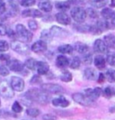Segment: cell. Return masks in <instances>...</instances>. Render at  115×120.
<instances>
[{"label": "cell", "mask_w": 115, "mask_h": 120, "mask_svg": "<svg viewBox=\"0 0 115 120\" xmlns=\"http://www.w3.org/2000/svg\"><path fill=\"white\" fill-rule=\"evenodd\" d=\"M24 17H42V13L38 9H26L22 12Z\"/></svg>", "instance_id": "9a60e30c"}, {"label": "cell", "mask_w": 115, "mask_h": 120, "mask_svg": "<svg viewBox=\"0 0 115 120\" xmlns=\"http://www.w3.org/2000/svg\"><path fill=\"white\" fill-rule=\"evenodd\" d=\"M106 61L111 66H115V52H111L107 54Z\"/></svg>", "instance_id": "d590c367"}, {"label": "cell", "mask_w": 115, "mask_h": 120, "mask_svg": "<svg viewBox=\"0 0 115 120\" xmlns=\"http://www.w3.org/2000/svg\"><path fill=\"white\" fill-rule=\"evenodd\" d=\"M105 78L109 82H115V70H108L105 73Z\"/></svg>", "instance_id": "d6a6232c"}, {"label": "cell", "mask_w": 115, "mask_h": 120, "mask_svg": "<svg viewBox=\"0 0 115 120\" xmlns=\"http://www.w3.org/2000/svg\"><path fill=\"white\" fill-rule=\"evenodd\" d=\"M0 95L6 98H11L14 96V90L7 81H0Z\"/></svg>", "instance_id": "5b68a950"}, {"label": "cell", "mask_w": 115, "mask_h": 120, "mask_svg": "<svg viewBox=\"0 0 115 120\" xmlns=\"http://www.w3.org/2000/svg\"><path fill=\"white\" fill-rule=\"evenodd\" d=\"M11 48L15 52L23 55H27L30 53V47L24 42L20 41H13L11 42Z\"/></svg>", "instance_id": "3957f363"}, {"label": "cell", "mask_w": 115, "mask_h": 120, "mask_svg": "<svg viewBox=\"0 0 115 120\" xmlns=\"http://www.w3.org/2000/svg\"><path fill=\"white\" fill-rule=\"evenodd\" d=\"M56 64L59 68H67L69 65V60L64 55H59L56 59Z\"/></svg>", "instance_id": "44dd1931"}, {"label": "cell", "mask_w": 115, "mask_h": 120, "mask_svg": "<svg viewBox=\"0 0 115 120\" xmlns=\"http://www.w3.org/2000/svg\"><path fill=\"white\" fill-rule=\"evenodd\" d=\"M113 11L111 9V8H103L101 12V15L105 20H108L110 18L112 17V15H113Z\"/></svg>", "instance_id": "4dcf8cb0"}, {"label": "cell", "mask_w": 115, "mask_h": 120, "mask_svg": "<svg viewBox=\"0 0 115 120\" xmlns=\"http://www.w3.org/2000/svg\"><path fill=\"white\" fill-rule=\"evenodd\" d=\"M43 120H57L58 117L53 114H45L42 116Z\"/></svg>", "instance_id": "bcb514c9"}, {"label": "cell", "mask_w": 115, "mask_h": 120, "mask_svg": "<svg viewBox=\"0 0 115 120\" xmlns=\"http://www.w3.org/2000/svg\"><path fill=\"white\" fill-rule=\"evenodd\" d=\"M36 0H21L20 1V5L24 7H30L35 5Z\"/></svg>", "instance_id": "8d00e7d4"}, {"label": "cell", "mask_w": 115, "mask_h": 120, "mask_svg": "<svg viewBox=\"0 0 115 120\" xmlns=\"http://www.w3.org/2000/svg\"><path fill=\"white\" fill-rule=\"evenodd\" d=\"M10 60H11V58H10V56L8 54H5V53L0 54V60L1 61H4V62L7 63Z\"/></svg>", "instance_id": "7dc6e473"}, {"label": "cell", "mask_w": 115, "mask_h": 120, "mask_svg": "<svg viewBox=\"0 0 115 120\" xmlns=\"http://www.w3.org/2000/svg\"><path fill=\"white\" fill-rule=\"evenodd\" d=\"M6 30H7V27H6V25L3 24H0V35H6Z\"/></svg>", "instance_id": "681fc988"}, {"label": "cell", "mask_w": 115, "mask_h": 120, "mask_svg": "<svg viewBox=\"0 0 115 120\" xmlns=\"http://www.w3.org/2000/svg\"><path fill=\"white\" fill-rule=\"evenodd\" d=\"M103 96L110 98H112V96L115 95V90L112 87H107V88H105L103 90Z\"/></svg>", "instance_id": "1f68e13d"}, {"label": "cell", "mask_w": 115, "mask_h": 120, "mask_svg": "<svg viewBox=\"0 0 115 120\" xmlns=\"http://www.w3.org/2000/svg\"><path fill=\"white\" fill-rule=\"evenodd\" d=\"M84 75L89 80H97V78H98L97 71L93 68H86L84 71Z\"/></svg>", "instance_id": "d6986e66"}, {"label": "cell", "mask_w": 115, "mask_h": 120, "mask_svg": "<svg viewBox=\"0 0 115 120\" xmlns=\"http://www.w3.org/2000/svg\"><path fill=\"white\" fill-rule=\"evenodd\" d=\"M52 38V36L50 34V33H49V31H43L42 33V39H43L42 41L44 42H47V41H49L50 39Z\"/></svg>", "instance_id": "b9f144b4"}, {"label": "cell", "mask_w": 115, "mask_h": 120, "mask_svg": "<svg viewBox=\"0 0 115 120\" xmlns=\"http://www.w3.org/2000/svg\"><path fill=\"white\" fill-rule=\"evenodd\" d=\"M71 17L77 23V24H81L84 23V21L86 18V13L84 8L80 7V6H76L71 10Z\"/></svg>", "instance_id": "277c9868"}, {"label": "cell", "mask_w": 115, "mask_h": 120, "mask_svg": "<svg viewBox=\"0 0 115 120\" xmlns=\"http://www.w3.org/2000/svg\"><path fill=\"white\" fill-rule=\"evenodd\" d=\"M107 47L111 49H115V35L114 34H107L103 39Z\"/></svg>", "instance_id": "603a6c76"}, {"label": "cell", "mask_w": 115, "mask_h": 120, "mask_svg": "<svg viewBox=\"0 0 115 120\" xmlns=\"http://www.w3.org/2000/svg\"><path fill=\"white\" fill-rule=\"evenodd\" d=\"M10 85L13 88V90L15 91H23L24 89V81L22 78H19L16 76H14L11 78V81H10Z\"/></svg>", "instance_id": "ba28073f"}, {"label": "cell", "mask_w": 115, "mask_h": 120, "mask_svg": "<svg viewBox=\"0 0 115 120\" xmlns=\"http://www.w3.org/2000/svg\"><path fill=\"white\" fill-rule=\"evenodd\" d=\"M6 34H8L9 37H14L15 34L14 33V31H13L12 29H8V28H7V30H6Z\"/></svg>", "instance_id": "f5cc1de1"}, {"label": "cell", "mask_w": 115, "mask_h": 120, "mask_svg": "<svg viewBox=\"0 0 115 120\" xmlns=\"http://www.w3.org/2000/svg\"><path fill=\"white\" fill-rule=\"evenodd\" d=\"M102 93H103L102 89H100V88H94V89H86L85 90V93L84 94L89 99H91L92 101H94V100H96L97 98L102 95Z\"/></svg>", "instance_id": "30bf717a"}, {"label": "cell", "mask_w": 115, "mask_h": 120, "mask_svg": "<svg viewBox=\"0 0 115 120\" xmlns=\"http://www.w3.org/2000/svg\"><path fill=\"white\" fill-rule=\"evenodd\" d=\"M9 49V44L8 42L3 40H0V52H5Z\"/></svg>", "instance_id": "ab89813d"}, {"label": "cell", "mask_w": 115, "mask_h": 120, "mask_svg": "<svg viewBox=\"0 0 115 120\" xmlns=\"http://www.w3.org/2000/svg\"><path fill=\"white\" fill-rule=\"evenodd\" d=\"M19 3L20 1L19 0H9V4H10V6L12 7L14 11H17L19 10Z\"/></svg>", "instance_id": "7bdbcfd3"}, {"label": "cell", "mask_w": 115, "mask_h": 120, "mask_svg": "<svg viewBox=\"0 0 115 120\" xmlns=\"http://www.w3.org/2000/svg\"><path fill=\"white\" fill-rule=\"evenodd\" d=\"M36 71L40 75H46L49 71V66L45 61H37Z\"/></svg>", "instance_id": "e0dca14e"}, {"label": "cell", "mask_w": 115, "mask_h": 120, "mask_svg": "<svg viewBox=\"0 0 115 120\" xmlns=\"http://www.w3.org/2000/svg\"><path fill=\"white\" fill-rule=\"evenodd\" d=\"M28 26L31 31H36L38 29V24L35 20H30L28 22Z\"/></svg>", "instance_id": "ee69618b"}, {"label": "cell", "mask_w": 115, "mask_h": 120, "mask_svg": "<svg viewBox=\"0 0 115 120\" xmlns=\"http://www.w3.org/2000/svg\"><path fill=\"white\" fill-rule=\"evenodd\" d=\"M52 104L55 107H59V108H67L69 105V101L67 100L66 98L63 96L58 97L52 99Z\"/></svg>", "instance_id": "ac0fdd59"}, {"label": "cell", "mask_w": 115, "mask_h": 120, "mask_svg": "<svg viewBox=\"0 0 115 120\" xmlns=\"http://www.w3.org/2000/svg\"><path fill=\"white\" fill-rule=\"evenodd\" d=\"M60 79L64 82H70L73 79V76L69 71H64L60 75Z\"/></svg>", "instance_id": "f546056e"}, {"label": "cell", "mask_w": 115, "mask_h": 120, "mask_svg": "<svg viewBox=\"0 0 115 120\" xmlns=\"http://www.w3.org/2000/svg\"><path fill=\"white\" fill-rule=\"evenodd\" d=\"M26 114L31 117H36L40 115V110L34 108H30L26 110Z\"/></svg>", "instance_id": "836d02e7"}, {"label": "cell", "mask_w": 115, "mask_h": 120, "mask_svg": "<svg viewBox=\"0 0 115 120\" xmlns=\"http://www.w3.org/2000/svg\"><path fill=\"white\" fill-rule=\"evenodd\" d=\"M41 81H42V79H40V77H39V76H37V75L33 76V78L31 79V83H32V84H35V83H40Z\"/></svg>", "instance_id": "f907efd6"}, {"label": "cell", "mask_w": 115, "mask_h": 120, "mask_svg": "<svg viewBox=\"0 0 115 120\" xmlns=\"http://www.w3.org/2000/svg\"><path fill=\"white\" fill-rule=\"evenodd\" d=\"M31 51L36 52V53H42L43 52H45L47 50V42L40 40L35 42L32 45H31Z\"/></svg>", "instance_id": "7c38bea8"}, {"label": "cell", "mask_w": 115, "mask_h": 120, "mask_svg": "<svg viewBox=\"0 0 115 120\" xmlns=\"http://www.w3.org/2000/svg\"><path fill=\"white\" fill-rule=\"evenodd\" d=\"M58 51L63 54H71L74 51L73 46H71L70 44H64V45H61L58 48Z\"/></svg>", "instance_id": "d4e9b609"}, {"label": "cell", "mask_w": 115, "mask_h": 120, "mask_svg": "<svg viewBox=\"0 0 115 120\" xmlns=\"http://www.w3.org/2000/svg\"><path fill=\"white\" fill-rule=\"evenodd\" d=\"M42 89L48 93H53V94H62L65 91L61 86L58 84H51V83L43 84L42 86Z\"/></svg>", "instance_id": "52a82bcc"}, {"label": "cell", "mask_w": 115, "mask_h": 120, "mask_svg": "<svg viewBox=\"0 0 115 120\" xmlns=\"http://www.w3.org/2000/svg\"><path fill=\"white\" fill-rule=\"evenodd\" d=\"M104 79H105V76H104V74L103 73H100L99 75H98V78H97V81L99 82V83H102L104 81Z\"/></svg>", "instance_id": "816d5d0a"}, {"label": "cell", "mask_w": 115, "mask_h": 120, "mask_svg": "<svg viewBox=\"0 0 115 120\" xmlns=\"http://www.w3.org/2000/svg\"><path fill=\"white\" fill-rule=\"evenodd\" d=\"M94 63L97 69L99 70H103L105 68V64H106V60L104 59L103 55H97L96 57L94 60Z\"/></svg>", "instance_id": "7402d4cb"}, {"label": "cell", "mask_w": 115, "mask_h": 120, "mask_svg": "<svg viewBox=\"0 0 115 120\" xmlns=\"http://www.w3.org/2000/svg\"><path fill=\"white\" fill-rule=\"evenodd\" d=\"M36 64L37 61L32 58H30L28 60H25V63H24V67H26L27 69H29L31 71H34L36 70Z\"/></svg>", "instance_id": "83f0119b"}, {"label": "cell", "mask_w": 115, "mask_h": 120, "mask_svg": "<svg viewBox=\"0 0 115 120\" xmlns=\"http://www.w3.org/2000/svg\"><path fill=\"white\" fill-rule=\"evenodd\" d=\"M49 33L52 37H59V38H64L68 35V33L65 29L59 27V26H51L49 29Z\"/></svg>", "instance_id": "8fae6325"}, {"label": "cell", "mask_w": 115, "mask_h": 120, "mask_svg": "<svg viewBox=\"0 0 115 120\" xmlns=\"http://www.w3.org/2000/svg\"><path fill=\"white\" fill-rule=\"evenodd\" d=\"M25 95L28 97L31 100L37 101L38 103H41V104H47L49 103V98H50L48 92H46L44 90L41 91L38 89H31V90H28Z\"/></svg>", "instance_id": "6da1fadb"}, {"label": "cell", "mask_w": 115, "mask_h": 120, "mask_svg": "<svg viewBox=\"0 0 115 120\" xmlns=\"http://www.w3.org/2000/svg\"><path fill=\"white\" fill-rule=\"evenodd\" d=\"M91 5L95 8H103L108 4V0H89Z\"/></svg>", "instance_id": "4316f807"}, {"label": "cell", "mask_w": 115, "mask_h": 120, "mask_svg": "<svg viewBox=\"0 0 115 120\" xmlns=\"http://www.w3.org/2000/svg\"><path fill=\"white\" fill-rule=\"evenodd\" d=\"M106 22H107L108 28H115V12L112 15V17L108 20H106Z\"/></svg>", "instance_id": "60d3db41"}, {"label": "cell", "mask_w": 115, "mask_h": 120, "mask_svg": "<svg viewBox=\"0 0 115 120\" xmlns=\"http://www.w3.org/2000/svg\"><path fill=\"white\" fill-rule=\"evenodd\" d=\"M0 75L3 77H6L9 75V70L4 65H0Z\"/></svg>", "instance_id": "f6af8a7d"}, {"label": "cell", "mask_w": 115, "mask_h": 120, "mask_svg": "<svg viewBox=\"0 0 115 120\" xmlns=\"http://www.w3.org/2000/svg\"><path fill=\"white\" fill-rule=\"evenodd\" d=\"M38 6H39L40 10L46 13L50 12L52 10V8H53L52 3L49 0H40L38 2Z\"/></svg>", "instance_id": "2e32d148"}, {"label": "cell", "mask_w": 115, "mask_h": 120, "mask_svg": "<svg viewBox=\"0 0 115 120\" xmlns=\"http://www.w3.org/2000/svg\"><path fill=\"white\" fill-rule=\"evenodd\" d=\"M94 49L96 52L99 53H106L108 52V47L106 43L102 39H97L94 43Z\"/></svg>", "instance_id": "4fadbf2b"}, {"label": "cell", "mask_w": 115, "mask_h": 120, "mask_svg": "<svg viewBox=\"0 0 115 120\" xmlns=\"http://www.w3.org/2000/svg\"><path fill=\"white\" fill-rule=\"evenodd\" d=\"M72 98L73 99H74V101H76L77 103H78V104L82 105V106L88 107V106H91V105L94 104V101H92L91 99H89L83 93H75V94L72 95Z\"/></svg>", "instance_id": "8992f818"}, {"label": "cell", "mask_w": 115, "mask_h": 120, "mask_svg": "<svg viewBox=\"0 0 115 120\" xmlns=\"http://www.w3.org/2000/svg\"><path fill=\"white\" fill-rule=\"evenodd\" d=\"M12 110L14 113H21L23 111V107L18 101H14L12 106Z\"/></svg>", "instance_id": "e575fe53"}, {"label": "cell", "mask_w": 115, "mask_h": 120, "mask_svg": "<svg viewBox=\"0 0 115 120\" xmlns=\"http://www.w3.org/2000/svg\"><path fill=\"white\" fill-rule=\"evenodd\" d=\"M0 105H1V100H0Z\"/></svg>", "instance_id": "9f6ffc18"}, {"label": "cell", "mask_w": 115, "mask_h": 120, "mask_svg": "<svg viewBox=\"0 0 115 120\" xmlns=\"http://www.w3.org/2000/svg\"><path fill=\"white\" fill-rule=\"evenodd\" d=\"M75 29H77L78 32H81V33H89L91 31V25L81 23L78 24H75Z\"/></svg>", "instance_id": "484cf974"}, {"label": "cell", "mask_w": 115, "mask_h": 120, "mask_svg": "<svg viewBox=\"0 0 115 120\" xmlns=\"http://www.w3.org/2000/svg\"><path fill=\"white\" fill-rule=\"evenodd\" d=\"M81 66V60L78 57H74L71 61H69V67L74 70H77Z\"/></svg>", "instance_id": "f1b7e54d"}, {"label": "cell", "mask_w": 115, "mask_h": 120, "mask_svg": "<svg viewBox=\"0 0 115 120\" xmlns=\"http://www.w3.org/2000/svg\"><path fill=\"white\" fill-rule=\"evenodd\" d=\"M15 34L22 42H30L32 39L31 32L26 29L25 26L22 24H18L15 26Z\"/></svg>", "instance_id": "7a4b0ae2"}, {"label": "cell", "mask_w": 115, "mask_h": 120, "mask_svg": "<svg viewBox=\"0 0 115 120\" xmlns=\"http://www.w3.org/2000/svg\"><path fill=\"white\" fill-rule=\"evenodd\" d=\"M85 13H86V16L88 15L90 18L94 19V18L98 17V14H97V12L94 8H87V9L85 10Z\"/></svg>", "instance_id": "74e56055"}, {"label": "cell", "mask_w": 115, "mask_h": 120, "mask_svg": "<svg viewBox=\"0 0 115 120\" xmlns=\"http://www.w3.org/2000/svg\"><path fill=\"white\" fill-rule=\"evenodd\" d=\"M6 10V4L3 0H0V15H4L5 12Z\"/></svg>", "instance_id": "c3c4849f"}, {"label": "cell", "mask_w": 115, "mask_h": 120, "mask_svg": "<svg viewBox=\"0 0 115 120\" xmlns=\"http://www.w3.org/2000/svg\"><path fill=\"white\" fill-rule=\"evenodd\" d=\"M56 21L59 24H63V25H68L71 23V18L69 17V15L64 12H59L56 14L55 15Z\"/></svg>", "instance_id": "5bb4252c"}, {"label": "cell", "mask_w": 115, "mask_h": 120, "mask_svg": "<svg viewBox=\"0 0 115 120\" xmlns=\"http://www.w3.org/2000/svg\"><path fill=\"white\" fill-rule=\"evenodd\" d=\"M7 65L12 71L23 73V71H24V64H23L20 60L16 59H13V60L11 59L7 62Z\"/></svg>", "instance_id": "9c48e42d"}, {"label": "cell", "mask_w": 115, "mask_h": 120, "mask_svg": "<svg viewBox=\"0 0 115 120\" xmlns=\"http://www.w3.org/2000/svg\"><path fill=\"white\" fill-rule=\"evenodd\" d=\"M55 7L59 10H61V12H64V11H67L70 8V3L68 1H67V2H56Z\"/></svg>", "instance_id": "cb8c5ba5"}, {"label": "cell", "mask_w": 115, "mask_h": 120, "mask_svg": "<svg viewBox=\"0 0 115 120\" xmlns=\"http://www.w3.org/2000/svg\"><path fill=\"white\" fill-rule=\"evenodd\" d=\"M68 2L70 3V5L71 4H75V3H77V0H68Z\"/></svg>", "instance_id": "11a10c76"}, {"label": "cell", "mask_w": 115, "mask_h": 120, "mask_svg": "<svg viewBox=\"0 0 115 120\" xmlns=\"http://www.w3.org/2000/svg\"><path fill=\"white\" fill-rule=\"evenodd\" d=\"M92 61H93V56L91 53L87 52V53L84 54L83 56V62L85 64H91Z\"/></svg>", "instance_id": "f35d334b"}, {"label": "cell", "mask_w": 115, "mask_h": 120, "mask_svg": "<svg viewBox=\"0 0 115 120\" xmlns=\"http://www.w3.org/2000/svg\"><path fill=\"white\" fill-rule=\"evenodd\" d=\"M74 48H75V50H76L77 52L83 54V55L85 53H87V52H89V47H88V45L81 42H76Z\"/></svg>", "instance_id": "ffe728a7"}, {"label": "cell", "mask_w": 115, "mask_h": 120, "mask_svg": "<svg viewBox=\"0 0 115 120\" xmlns=\"http://www.w3.org/2000/svg\"><path fill=\"white\" fill-rule=\"evenodd\" d=\"M111 6L115 7V0H111Z\"/></svg>", "instance_id": "db71d44e"}]
</instances>
